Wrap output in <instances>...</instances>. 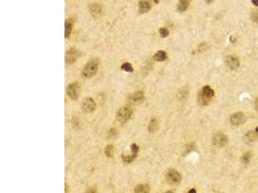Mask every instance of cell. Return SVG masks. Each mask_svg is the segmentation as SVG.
Instances as JSON below:
<instances>
[{"mask_svg": "<svg viewBox=\"0 0 258 193\" xmlns=\"http://www.w3.org/2000/svg\"><path fill=\"white\" fill-rule=\"evenodd\" d=\"M252 19L253 21L256 23H258V11H256L252 14Z\"/></svg>", "mask_w": 258, "mask_h": 193, "instance_id": "25", "label": "cell"}, {"mask_svg": "<svg viewBox=\"0 0 258 193\" xmlns=\"http://www.w3.org/2000/svg\"><path fill=\"white\" fill-rule=\"evenodd\" d=\"M214 95V91L209 86L203 87L198 94V102L202 106H207Z\"/></svg>", "mask_w": 258, "mask_h": 193, "instance_id": "1", "label": "cell"}, {"mask_svg": "<svg viewBox=\"0 0 258 193\" xmlns=\"http://www.w3.org/2000/svg\"><path fill=\"white\" fill-rule=\"evenodd\" d=\"M154 2H155L156 4H158V3L160 2V0H154Z\"/></svg>", "mask_w": 258, "mask_h": 193, "instance_id": "30", "label": "cell"}, {"mask_svg": "<svg viewBox=\"0 0 258 193\" xmlns=\"http://www.w3.org/2000/svg\"><path fill=\"white\" fill-rule=\"evenodd\" d=\"M151 5L149 3L144 1H141L139 3V12L140 14H144L148 12L151 9Z\"/></svg>", "mask_w": 258, "mask_h": 193, "instance_id": "14", "label": "cell"}, {"mask_svg": "<svg viewBox=\"0 0 258 193\" xmlns=\"http://www.w3.org/2000/svg\"><path fill=\"white\" fill-rule=\"evenodd\" d=\"M252 3L256 6H258V0H252Z\"/></svg>", "mask_w": 258, "mask_h": 193, "instance_id": "27", "label": "cell"}, {"mask_svg": "<svg viewBox=\"0 0 258 193\" xmlns=\"http://www.w3.org/2000/svg\"><path fill=\"white\" fill-rule=\"evenodd\" d=\"M96 108V103L92 97H86L81 102V109L85 113H92Z\"/></svg>", "mask_w": 258, "mask_h": 193, "instance_id": "5", "label": "cell"}, {"mask_svg": "<svg viewBox=\"0 0 258 193\" xmlns=\"http://www.w3.org/2000/svg\"><path fill=\"white\" fill-rule=\"evenodd\" d=\"M245 117L243 113L238 112L230 117V122L233 126H239L245 122Z\"/></svg>", "mask_w": 258, "mask_h": 193, "instance_id": "12", "label": "cell"}, {"mask_svg": "<svg viewBox=\"0 0 258 193\" xmlns=\"http://www.w3.org/2000/svg\"><path fill=\"white\" fill-rule=\"evenodd\" d=\"M145 100L144 93L142 91H137L130 94L129 96V101L134 105L142 104Z\"/></svg>", "mask_w": 258, "mask_h": 193, "instance_id": "7", "label": "cell"}, {"mask_svg": "<svg viewBox=\"0 0 258 193\" xmlns=\"http://www.w3.org/2000/svg\"><path fill=\"white\" fill-rule=\"evenodd\" d=\"M67 93L68 97L73 101L77 100L81 94V86L76 82L70 84L67 88Z\"/></svg>", "mask_w": 258, "mask_h": 193, "instance_id": "4", "label": "cell"}, {"mask_svg": "<svg viewBox=\"0 0 258 193\" xmlns=\"http://www.w3.org/2000/svg\"><path fill=\"white\" fill-rule=\"evenodd\" d=\"M225 65L232 70H235L239 66V61L234 55H227L225 59Z\"/></svg>", "mask_w": 258, "mask_h": 193, "instance_id": "8", "label": "cell"}, {"mask_svg": "<svg viewBox=\"0 0 258 193\" xmlns=\"http://www.w3.org/2000/svg\"><path fill=\"white\" fill-rule=\"evenodd\" d=\"M90 11L94 16H95V15H98L101 12V9L98 5H92L90 6Z\"/></svg>", "mask_w": 258, "mask_h": 193, "instance_id": "20", "label": "cell"}, {"mask_svg": "<svg viewBox=\"0 0 258 193\" xmlns=\"http://www.w3.org/2000/svg\"><path fill=\"white\" fill-rule=\"evenodd\" d=\"M228 142L226 136L223 133H217L213 138V144L217 148H223Z\"/></svg>", "mask_w": 258, "mask_h": 193, "instance_id": "9", "label": "cell"}, {"mask_svg": "<svg viewBox=\"0 0 258 193\" xmlns=\"http://www.w3.org/2000/svg\"><path fill=\"white\" fill-rule=\"evenodd\" d=\"M121 68L123 71H125L127 72H130V73H132V72L134 71V69H133L132 66L129 62L123 63L121 66Z\"/></svg>", "mask_w": 258, "mask_h": 193, "instance_id": "21", "label": "cell"}, {"mask_svg": "<svg viewBox=\"0 0 258 193\" xmlns=\"http://www.w3.org/2000/svg\"><path fill=\"white\" fill-rule=\"evenodd\" d=\"M79 56V52L76 50L75 48H70V50L67 51L65 55V61L68 64H72L77 59Z\"/></svg>", "mask_w": 258, "mask_h": 193, "instance_id": "10", "label": "cell"}, {"mask_svg": "<svg viewBox=\"0 0 258 193\" xmlns=\"http://www.w3.org/2000/svg\"><path fill=\"white\" fill-rule=\"evenodd\" d=\"M251 157H252L251 152H247L243 156V157H242V161H243V163L245 164H248L250 162V161H251Z\"/></svg>", "mask_w": 258, "mask_h": 193, "instance_id": "22", "label": "cell"}, {"mask_svg": "<svg viewBox=\"0 0 258 193\" xmlns=\"http://www.w3.org/2000/svg\"><path fill=\"white\" fill-rule=\"evenodd\" d=\"M133 114V111L130 106L121 107L116 114V119L121 124L127 123Z\"/></svg>", "mask_w": 258, "mask_h": 193, "instance_id": "3", "label": "cell"}, {"mask_svg": "<svg viewBox=\"0 0 258 193\" xmlns=\"http://www.w3.org/2000/svg\"><path fill=\"white\" fill-rule=\"evenodd\" d=\"M206 47H207V45H206V43H201V45L198 46V49H197L198 52V53L203 52H204V51L206 50Z\"/></svg>", "mask_w": 258, "mask_h": 193, "instance_id": "24", "label": "cell"}, {"mask_svg": "<svg viewBox=\"0 0 258 193\" xmlns=\"http://www.w3.org/2000/svg\"><path fill=\"white\" fill-rule=\"evenodd\" d=\"M256 132L258 134V127H257L256 128Z\"/></svg>", "mask_w": 258, "mask_h": 193, "instance_id": "31", "label": "cell"}, {"mask_svg": "<svg viewBox=\"0 0 258 193\" xmlns=\"http://www.w3.org/2000/svg\"><path fill=\"white\" fill-rule=\"evenodd\" d=\"M158 122L156 119L155 118H152L151 120V122L149 124V126H148V131H149L150 133H154L156 131V130H158Z\"/></svg>", "mask_w": 258, "mask_h": 193, "instance_id": "18", "label": "cell"}, {"mask_svg": "<svg viewBox=\"0 0 258 193\" xmlns=\"http://www.w3.org/2000/svg\"><path fill=\"white\" fill-rule=\"evenodd\" d=\"M214 1V0H205V2L207 4H210V3H212Z\"/></svg>", "mask_w": 258, "mask_h": 193, "instance_id": "28", "label": "cell"}, {"mask_svg": "<svg viewBox=\"0 0 258 193\" xmlns=\"http://www.w3.org/2000/svg\"><path fill=\"white\" fill-rule=\"evenodd\" d=\"M105 154L107 157L112 158L114 154V147L112 145H108L105 148Z\"/></svg>", "mask_w": 258, "mask_h": 193, "instance_id": "19", "label": "cell"}, {"mask_svg": "<svg viewBox=\"0 0 258 193\" xmlns=\"http://www.w3.org/2000/svg\"><path fill=\"white\" fill-rule=\"evenodd\" d=\"M189 193H191V192H194V193H195V192H196V191H195V189H191V190H190V191H189Z\"/></svg>", "mask_w": 258, "mask_h": 193, "instance_id": "29", "label": "cell"}, {"mask_svg": "<svg viewBox=\"0 0 258 193\" xmlns=\"http://www.w3.org/2000/svg\"><path fill=\"white\" fill-rule=\"evenodd\" d=\"M255 109L257 111V112L258 113V97L256 99V100L255 101Z\"/></svg>", "mask_w": 258, "mask_h": 193, "instance_id": "26", "label": "cell"}, {"mask_svg": "<svg viewBox=\"0 0 258 193\" xmlns=\"http://www.w3.org/2000/svg\"><path fill=\"white\" fill-rule=\"evenodd\" d=\"M98 68V61L96 59H91L85 66L82 71V75L87 79L91 78L97 74Z\"/></svg>", "mask_w": 258, "mask_h": 193, "instance_id": "2", "label": "cell"}, {"mask_svg": "<svg viewBox=\"0 0 258 193\" xmlns=\"http://www.w3.org/2000/svg\"><path fill=\"white\" fill-rule=\"evenodd\" d=\"M150 191V187L147 184H140L134 189V192L138 193H146Z\"/></svg>", "mask_w": 258, "mask_h": 193, "instance_id": "16", "label": "cell"}, {"mask_svg": "<svg viewBox=\"0 0 258 193\" xmlns=\"http://www.w3.org/2000/svg\"><path fill=\"white\" fill-rule=\"evenodd\" d=\"M131 148V152H132V154L130 155H122L121 157L123 160L125 162H126L127 164H130L131 162H132L133 161H134L137 156H138V151H139V147L137 146L136 144H133L131 145L130 146Z\"/></svg>", "mask_w": 258, "mask_h": 193, "instance_id": "6", "label": "cell"}, {"mask_svg": "<svg viewBox=\"0 0 258 193\" xmlns=\"http://www.w3.org/2000/svg\"><path fill=\"white\" fill-rule=\"evenodd\" d=\"M154 59L158 62H163L167 59V54L163 50H159L154 55Z\"/></svg>", "mask_w": 258, "mask_h": 193, "instance_id": "15", "label": "cell"}, {"mask_svg": "<svg viewBox=\"0 0 258 193\" xmlns=\"http://www.w3.org/2000/svg\"><path fill=\"white\" fill-rule=\"evenodd\" d=\"M191 0H178L177 9L179 12H184L188 9Z\"/></svg>", "mask_w": 258, "mask_h": 193, "instance_id": "13", "label": "cell"}, {"mask_svg": "<svg viewBox=\"0 0 258 193\" xmlns=\"http://www.w3.org/2000/svg\"><path fill=\"white\" fill-rule=\"evenodd\" d=\"M72 30V23L71 21L67 20L65 21V37H68L71 34V32Z\"/></svg>", "mask_w": 258, "mask_h": 193, "instance_id": "17", "label": "cell"}, {"mask_svg": "<svg viewBox=\"0 0 258 193\" xmlns=\"http://www.w3.org/2000/svg\"><path fill=\"white\" fill-rule=\"evenodd\" d=\"M160 34L161 37H167L169 35V30L166 28H161L160 29Z\"/></svg>", "mask_w": 258, "mask_h": 193, "instance_id": "23", "label": "cell"}, {"mask_svg": "<svg viewBox=\"0 0 258 193\" xmlns=\"http://www.w3.org/2000/svg\"><path fill=\"white\" fill-rule=\"evenodd\" d=\"M168 180L173 184H178L181 180V174L175 169H170L168 171L167 174Z\"/></svg>", "mask_w": 258, "mask_h": 193, "instance_id": "11", "label": "cell"}]
</instances>
